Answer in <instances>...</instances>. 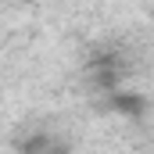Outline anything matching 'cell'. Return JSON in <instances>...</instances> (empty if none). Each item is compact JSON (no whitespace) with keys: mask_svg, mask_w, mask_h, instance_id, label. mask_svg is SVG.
I'll return each instance as SVG.
<instances>
[{"mask_svg":"<svg viewBox=\"0 0 154 154\" xmlns=\"http://www.w3.org/2000/svg\"><path fill=\"white\" fill-rule=\"evenodd\" d=\"M47 147H50V136H47V133H36V136L25 143V154H47Z\"/></svg>","mask_w":154,"mask_h":154,"instance_id":"7a4b0ae2","label":"cell"},{"mask_svg":"<svg viewBox=\"0 0 154 154\" xmlns=\"http://www.w3.org/2000/svg\"><path fill=\"white\" fill-rule=\"evenodd\" d=\"M111 108L122 111V115H143L147 111V97H140V93H111Z\"/></svg>","mask_w":154,"mask_h":154,"instance_id":"6da1fadb","label":"cell"}]
</instances>
